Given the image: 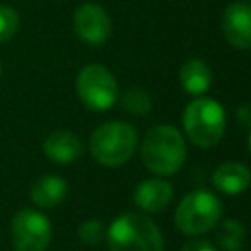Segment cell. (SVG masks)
Listing matches in <instances>:
<instances>
[{
  "mask_svg": "<svg viewBox=\"0 0 251 251\" xmlns=\"http://www.w3.org/2000/svg\"><path fill=\"white\" fill-rule=\"evenodd\" d=\"M141 161L151 173L161 176L178 173L186 161L184 135L167 124L153 126L141 141Z\"/></svg>",
  "mask_w": 251,
  "mask_h": 251,
  "instance_id": "cell-1",
  "label": "cell"
},
{
  "mask_svg": "<svg viewBox=\"0 0 251 251\" xmlns=\"http://www.w3.org/2000/svg\"><path fill=\"white\" fill-rule=\"evenodd\" d=\"M110 251H163V233L157 224L139 212H124L106 229Z\"/></svg>",
  "mask_w": 251,
  "mask_h": 251,
  "instance_id": "cell-2",
  "label": "cell"
},
{
  "mask_svg": "<svg viewBox=\"0 0 251 251\" xmlns=\"http://www.w3.org/2000/svg\"><path fill=\"white\" fill-rule=\"evenodd\" d=\"M182 127L188 141L196 147H214L226 131V110L214 98L198 96L186 104L182 112Z\"/></svg>",
  "mask_w": 251,
  "mask_h": 251,
  "instance_id": "cell-3",
  "label": "cell"
},
{
  "mask_svg": "<svg viewBox=\"0 0 251 251\" xmlns=\"http://www.w3.org/2000/svg\"><path fill=\"white\" fill-rule=\"evenodd\" d=\"M90 155L104 167H120L137 149V131L127 122H106L98 126L88 141Z\"/></svg>",
  "mask_w": 251,
  "mask_h": 251,
  "instance_id": "cell-4",
  "label": "cell"
},
{
  "mask_svg": "<svg viewBox=\"0 0 251 251\" xmlns=\"http://www.w3.org/2000/svg\"><path fill=\"white\" fill-rule=\"evenodd\" d=\"M222 218L220 198L204 188L188 192L176 206L175 224L184 235H202L216 227Z\"/></svg>",
  "mask_w": 251,
  "mask_h": 251,
  "instance_id": "cell-5",
  "label": "cell"
},
{
  "mask_svg": "<svg viewBox=\"0 0 251 251\" xmlns=\"http://www.w3.org/2000/svg\"><path fill=\"white\" fill-rule=\"evenodd\" d=\"M76 94L86 108L104 112L118 102V80L108 67L90 63L76 75Z\"/></svg>",
  "mask_w": 251,
  "mask_h": 251,
  "instance_id": "cell-6",
  "label": "cell"
},
{
  "mask_svg": "<svg viewBox=\"0 0 251 251\" xmlns=\"http://www.w3.org/2000/svg\"><path fill=\"white\" fill-rule=\"evenodd\" d=\"M12 245L16 251H45L51 243V222L45 214L24 208L12 218Z\"/></svg>",
  "mask_w": 251,
  "mask_h": 251,
  "instance_id": "cell-7",
  "label": "cell"
},
{
  "mask_svg": "<svg viewBox=\"0 0 251 251\" xmlns=\"http://www.w3.org/2000/svg\"><path fill=\"white\" fill-rule=\"evenodd\" d=\"M73 27L78 39H82L84 43L102 45L112 33V20L100 4L84 2L73 14Z\"/></svg>",
  "mask_w": 251,
  "mask_h": 251,
  "instance_id": "cell-8",
  "label": "cell"
},
{
  "mask_svg": "<svg viewBox=\"0 0 251 251\" xmlns=\"http://www.w3.org/2000/svg\"><path fill=\"white\" fill-rule=\"evenodd\" d=\"M222 31L229 45L251 49V4L231 2L222 14Z\"/></svg>",
  "mask_w": 251,
  "mask_h": 251,
  "instance_id": "cell-9",
  "label": "cell"
},
{
  "mask_svg": "<svg viewBox=\"0 0 251 251\" xmlns=\"http://www.w3.org/2000/svg\"><path fill=\"white\" fill-rule=\"evenodd\" d=\"M173 194H175V188L169 180L147 178V180H143L135 186L133 202L141 212L155 214V212H161L163 208H167Z\"/></svg>",
  "mask_w": 251,
  "mask_h": 251,
  "instance_id": "cell-10",
  "label": "cell"
},
{
  "mask_svg": "<svg viewBox=\"0 0 251 251\" xmlns=\"http://www.w3.org/2000/svg\"><path fill=\"white\" fill-rule=\"evenodd\" d=\"M212 184L218 192L227 196H237L245 192L251 184V171L239 161H226L212 173Z\"/></svg>",
  "mask_w": 251,
  "mask_h": 251,
  "instance_id": "cell-11",
  "label": "cell"
},
{
  "mask_svg": "<svg viewBox=\"0 0 251 251\" xmlns=\"http://www.w3.org/2000/svg\"><path fill=\"white\" fill-rule=\"evenodd\" d=\"M82 141L69 129L51 131L43 141V153L53 163H73L82 155Z\"/></svg>",
  "mask_w": 251,
  "mask_h": 251,
  "instance_id": "cell-12",
  "label": "cell"
},
{
  "mask_svg": "<svg viewBox=\"0 0 251 251\" xmlns=\"http://www.w3.org/2000/svg\"><path fill=\"white\" fill-rule=\"evenodd\" d=\"M67 190H69V186L63 176L43 175L33 182V186L29 190V198L37 208H55L65 200Z\"/></svg>",
  "mask_w": 251,
  "mask_h": 251,
  "instance_id": "cell-13",
  "label": "cell"
},
{
  "mask_svg": "<svg viewBox=\"0 0 251 251\" xmlns=\"http://www.w3.org/2000/svg\"><path fill=\"white\" fill-rule=\"evenodd\" d=\"M178 78H180L182 90L188 92V94H194V96H202L212 86V71L200 59L184 61L182 67H180Z\"/></svg>",
  "mask_w": 251,
  "mask_h": 251,
  "instance_id": "cell-14",
  "label": "cell"
},
{
  "mask_svg": "<svg viewBox=\"0 0 251 251\" xmlns=\"http://www.w3.org/2000/svg\"><path fill=\"white\" fill-rule=\"evenodd\" d=\"M216 243L224 251H237L245 243V227L239 220H222L216 224Z\"/></svg>",
  "mask_w": 251,
  "mask_h": 251,
  "instance_id": "cell-15",
  "label": "cell"
},
{
  "mask_svg": "<svg viewBox=\"0 0 251 251\" xmlns=\"http://www.w3.org/2000/svg\"><path fill=\"white\" fill-rule=\"evenodd\" d=\"M120 104L124 110H127L129 114H135V116H143L151 110V98L145 90L133 86V88H127L122 98H120Z\"/></svg>",
  "mask_w": 251,
  "mask_h": 251,
  "instance_id": "cell-16",
  "label": "cell"
},
{
  "mask_svg": "<svg viewBox=\"0 0 251 251\" xmlns=\"http://www.w3.org/2000/svg\"><path fill=\"white\" fill-rule=\"evenodd\" d=\"M20 27V14L6 4H0V43L10 41Z\"/></svg>",
  "mask_w": 251,
  "mask_h": 251,
  "instance_id": "cell-17",
  "label": "cell"
},
{
  "mask_svg": "<svg viewBox=\"0 0 251 251\" xmlns=\"http://www.w3.org/2000/svg\"><path fill=\"white\" fill-rule=\"evenodd\" d=\"M78 237L84 245H100L106 239V226L100 220H86L78 226Z\"/></svg>",
  "mask_w": 251,
  "mask_h": 251,
  "instance_id": "cell-18",
  "label": "cell"
},
{
  "mask_svg": "<svg viewBox=\"0 0 251 251\" xmlns=\"http://www.w3.org/2000/svg\"><path fill=\"white\" fill-rule=\"evenodd\" d=\"M180 251H218V247L206 239H192V241L184 243Z\"/></svg>",
  "mask_w": 251,
  "mask_h": 251,
  "instance_id": "cell-19",
  "label": "cell"
},
{
  "mask_svg": "<svg viewBox=\"0 0 251 251\" xmlns=\"http://www.w3.org/2000/svg\"><path fill=\"white\" fill-rule=\"evenodd\" d=\"M237 116H239V122L247 127H251V106H241L237 110Z\"/></svg>",
  "mask_w": 251,
  "mask_h": 251,
  "instance_id": "cell-20",
  "label": "cell"
},
{
  "mask_svg": "<svg viewBox=\"0 0 251 251\" xmlns=\"http://www.w3.org/2000/svg\"><path fill=\"white\" fill-rule=\"evenodd\" d=\"M247 147H249V153H251V131H249V137H247Z\"/></svg>",
  "mask_w": 251,
  "mask_h": 251,
  "instance_id": "cell-21",
  "label": "cell"
},
{
  "mask_svg": "<svg viewBox=\"0 0 251 251\" xmlns=\"http://www.w3.org/2000/svg\"><path fill=\"white\" fill-rule=\"evenodd\" d=\"M0 75H2V63H0Z\"/></svg>",
  "mask_w": 251,
  "mask_h": 251,
  "instance_id": "cell-22",
  "label": "cell"
},
{
  "mask_svg": "<svg viewBox=\"0 0 251 251\" xmlns=\"http://www.w3.org/2000/svg\"><path fill=\"white\" fill-rule=\"evenodd\" d=\"M237 251H239V249H237Z\"/></svg>",
  "mask_w": 251,
  "mask_h": 251,
  "instance_id": "cell-23",
  "label": "cell"
}]
</instances>
